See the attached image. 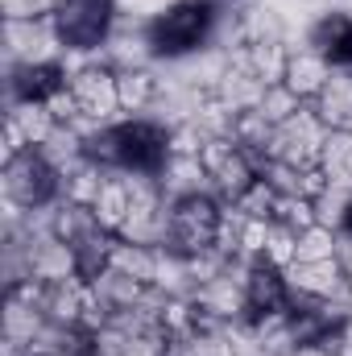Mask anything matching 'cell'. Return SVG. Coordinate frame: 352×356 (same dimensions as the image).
I'll return each instance as SVG.
<instances>
[{
  "instance_id": "18",
  "label": "cell",
  "mask_w": 352,
  "mask_h": 356,
  "mask_svg": "<svg viewBox=\"0 0 352 356\" xmlns=\"http://www.w3.org/2000/svg\"><path fill=\"white\" fill-rule=\"evenodd\" d=\"M249 50V75L262 79L265 88L286 79V63H290V42L286 38H265V42H245Z\"/></svg>"
},
{
  "instance_id": "2",
  "label": "cell",
  "mask_w": 352,
  "mask_h": 356,
  "mask_svg": "<svg viewBox=\"0 0 352 356\" xmlns=\"http://www.w3.org/2000/svg\"><path fill=\"white\" fill-rule=\"evenodd\" d=\"M170 124L158 116H125L112 124V170L116 175H162L170 162Z\"/></svg>"
},
{
  "instance_id": "6",
  "label": "cell",
  "mask_w": 352,
  "mask_h": 356,
  "mask_svg": "<svg viewBox=\"0 0 352 356\" xmlns=\"http://www.w3.org/2000/svg\"><path fill=\"white\" fill-rule=\"evenodd\" d=\"M71 91H75L83 116H91V120H99V124L125 120L120 95H116V67H112L104 54H95L88 67H79V71L71 75Z\"/></svg>"
},
{
  "instance_id": "38",
  "label": "cell",
  "mask_w": 352,
  "mask_h": 356,
  "mask_svg": "<svg viewBox=\"0 0 352 356\" xmlns=\"http://www.w3.org/2000/svg\"><path fill=\"white\" fill-rule=\"evenodd\" d=\"M340 236H349V241H352V203H349V216H344V228H340Z\"/></svg>"
},
{
  "instance_id": "8",
  "label": "cell",
  "mask_w": 352,
  "mask_h": 356,
  "mask_svg": "<svg viewBox=\"0 0 352 356\" xmlns=\"http://www.w3.org/2000/svg\"><path fill=\"white\" fill-rule=\"evenodd\" d=\"M67 83H71V75H67L63 58L58 63H8L4 91H8V104H29V99L46 104L50 95H58Z\"/></svg>"
},
{
  "instance_id": "20",
  "label": "cell",
  "mask_w": 352,
  "mask_h": 356,
  "mask_svg": "<svg viewBox=\"0 0 352 356\" xmlns=\"http://www.w3.org/2000/svg\"><path fill=\"white\" fill-rule=\"evenodd\" d=\"M91 211H95L99 228H108V232H120V228H125V220L133 216V199H129L125 175H108L104 191H99V199L91 203Z\"/></svg>"
},
{
  "instance_id": "33",
  "label": "cell",
  "mask_w": 352,
  "mask_h": 356,
  "mask_svg": "<svg viewBox=\"0 0 352 356\" xmlns=\"http://www.w3.org/2000/svg\"><path fill=\"white\" fill-rule=\"evenodd\" d=\"M328 356H352V319L344 323H336L328 336H323V344H319Z\"/></svg>"
},
{
  "instance_id": "21",
  "label": "cell",
  "mask_w": 352,
  "mask_h": 356,
  "mask_svg": "<svg viewBox=\"0 0 352 356\" xmlns=\"http://www.w3.org/2000/svg\"><path fill=\"white\" fill-rule=\"evenodd\" d=\"M42 327H46V311H38V307L21 302V298H13V294H4V311H0V336H8V340H21V344H33Z\"/></svg>"
},
{
  "instance_id": "10",
  "label": "cell",
  "mask_w": 352,
  "mask_h": 356,
  "mask_svg": "<svg viewBox=\"0 0 352 356\" xmlns=\"http://www.w3.org/2000/svg\"><path fill=\"white\" fill-rule=\"evenodd\" d=\"M245 294H249V319L253 315H278V311H290L294 307V290H290L286 269H278L273 261H265V257L249 261Z\"/></svg>"
},
{
  "instance_id": "35",
  "label": "cell",
  "mask_w": 352,
  "mask_h": 356,
  "mask_svg": "<svg viewBox=\"0 0 352 356\" xmlns=\"http://www.w3.org/2000/svg\"><path fill=\"white\" fill-rule=\"evenodd\" d=\"M0 356H33V353H29V344H21V340H8V336H0Z\"/></svg>"
},
{
  "instance_id": "13",
  "label": "cell",
  "mask_w": 352,
  "mask_h": 356,
  "mask_svg": "<svg viewBox=\"0 0 352 356\" xmlns=\"http://www.w3.org/2000/svg\"><path fill=\"white\" fill-rule=\"evenodd\" d=\"M332 63L319 54V50H311V46H290V63H286V88L294 91L303 104H311V99H319V91L328 88V79H332Z\"/></svg>"
},
{
  "instance_id": "15",
  "label": "cell",
  "mask_w": 352,
  "mask_h": 356,
  "mask_svg": "<svg viewBox=\"0 0 352 356\" xmlns=\"http://www.w3.org/2000/svg\"><path fill=\"white\" fill-rule=\"evenodd\" d=\"M315 116L328 124V129H349L352 133V71L349 67H336L328 88L319 91V99H311Z\"/></svg>"
},
{
  "instance_id": "34",
  "label": "cell",
  "mask_w": 352,
  "mask_h": 356,
  "mask_svg": "<svg viewBox=\"0 0 352 356\" xmlns=\"http://www.w3.org/2000/svg\"><path fill=\"white\" fill-rule=\"evenodd\" d=\"M25 149H33V145H29V137L21 133V124H17L13 116H4V162H13V158H21Z\"/></svg>"
},
{
  "instance_id": "39",
  "label": "cell",
  "mask_w": 352,
  "mask_h": 356,
  "mask_svg": "<svg viewBox=\"0 0 352 356\" xmlns=\"http://www.w3.org/2000/svg\"><path fill=\"white\" fill-rule=\"evenodd\" d=\"M344 319H352V290H349V298H344Z\"/></svg>"
},
{
  "instance_id": "26",
  "label": "cell",
  "mask_w": 352,
  "mask_h": 356,
  "mask_svg": "<svg viewBox=\"0 0 352 356\" xmlns=\"http://www.w3.org/2000/svg\"><path fill=\"white\" fill-rule=\"evenodd\" d=\"M38 149H42V154H46V158H50V162H54L63 175L88 158V154H83V137H79L75 129H67V124H63V129H58V133H54L46 145H38Z\"/></svg>"
},
{
  "instance_id": "1",
  "label": "cell",
  "mask_w": 352,
  "mask_h": 356,
  "mask_svg": "<svg viewBox=\"0 0 352 356\" xmlns=\"http://www.w3.org/2000/svg\"><path fill=\"white\" fill-rule=\"evenodd\" d=\"M224 4L228 0H175L162 13H154L145 21L154 58L158 63H182V58H195L203 50H216Z\"/></svg>"
},
{
  "instance_id": "14",
  "label": "cell",
  "mask_w": 352,
  "mask_h": 356,
  "mask_svg": "<svg viewBox=\"0 0 352 356\" xmlns=\"http://www.w3.org/2000/svg\"><path fill=\"white\" fill-rule=\"evenodd\" d=\"M116 95L125 116H150L162 99V79L154 67H120L116 71Z\"/></svg>"
},
{
  "instance_id": "28",
  "label": "cell",
  "mask_w": 352,
  "mask_h": 356,
  "mask_svg": "<svg viewBox=\"0 0 352 356\" xmlns=\"http://www.w3.org/2000/svg\"><path fill=\"white\" fill-rule=\"evenodd\" d=\"M298 108H303V99L286 88V83H273V88H265L262 104H257V112H262L273 129H278V124H286V120H290Z\"/></svg>"
},
{
  "instance_id": "31",
  "label": "cell",
  "mask_w": 352,
  "mask_h": 356,
  "mask_svg": "<svg viewBox=\"0 0 352 356\" xmlns=\"http://www.w3.org/2000/svg\"><path fill=\"white\" fill-rule=\"evenodd\" d=\"M63 0H0L4 21H38V17H54Z\"/></svg>"
},
{
  "instance_id": "4",
  "label": "cell",
  "mask_w": 352,
  "mask_h": 356,
  "mask_svg": "<svg viewBox=\"0 0 352 356\" xmlns=\"http://www.w3.org/2000/svg\"><path fill=\"white\" fill-rule=\"evenodd\" d=\"M120 21V0H63L54 13V29L67 50L99 54Z\"/></svg>"
},
{
  "instance_id": "32",
  "label": "cell",
  "mask_w": 352,
  "mask_h": 356,
  "mask_svg": "<svg viewBox=\"0 0 352 356\" xmlns=\"http://www.w3.org/2000/svg\"><path fill=\"white\" fill-rule=\"evenodd\" d=\"M237 149H241V145H237L232 137H207V141H203V149H199V162H203V170H207V175H216V170H220Z\"/></svg>"
},
{
  "instance_id": "19",
  "label": "cell",
  "mask_w": 352,
  "mask_h": 356,
  "mask_svg": "<svg viewBox=\"0 0 352 356\" xmlns=\"http://www.w3.org/2000/svg\"><path fill=\"white\" fill-rule=\"evenodd\" d=\"M162 186H166V199H186V195H199V191H211V175L203 170L199 158H170L166 170H162Z\"/></svg>"
},
{
  "instance_id": "16",
  "label": "cell",
  "mask_w": 352,
  "mask_h": 356,
  "mask_svg": "<svg viewBox=\"0 0 352 356\" xmlns=\"http://www.w3.org/2000/svg\"><path fill=\"white\" fill-rule=\"evenodd\" d=\"M99 232V220H95V211L83 207V203H71V199H58L54 207H50V236H58L63 245H71V249H79L88 236Z\"/></svg>"
},
{
  "instance_id": "27",
  "label": "cell",
  "mask_w": 352,
  "mask_h": 356,
  "mask_svg": "<svg viewBox=\"0 0 352 356\" xmlns=\"http://www.w3.org/2000/svg\"><path fill=\"white\" fill-rule=\"evenodd\" d=\"M273 224L290 228V232H307L315 224V203L303 199V195H278L273 203Z\"/></svg>"
},
{
  "instance_id": "25",
  "label": "cell",
  "mask_w": 352,
  "mask_h": 356,
  "mask_svg": "<svg viewBox=\"0 0 352 356\" xmlns=\"http://www.w3.org/2000/svg\"><path fill=\"white\" fill-rule=\"evenodd\" d=\"M340 257V232L323 228V224H311L307 232H298V257L294 261H332Z\"/></svg>"
},
{
  "instance_id": "7",
  "label": "cell",
  "mask_w": 352,
  "mask_h": 356,
  "mask_svg": "<svg viewBox=\"0 0 352 356\" xmlns=\"http://www.w3.org/2000/svg\"><path fill=\"white\" fill-rule=\"evenodd\" d=\"M4 50L8 63H58L67 54L54 17H38V21H4Z\"/></svg>"
},
{
  "instance_id": "30",
  "label": "cell",
  "mask_w": 352,
  "mask_h": 356,
  "mask_svg": "<svg viewBox=\"0 0 352 356\" xmlns=\"http://www.w3.org/2000/svg\"><path fill=\"white\" fill-rule=\"evenodd\" d=\"M294 257H298V232L273 224V228H269V245H265V261H273L278 269H290Z\"/></svg>"
},
{
  "instance_id": "17",
  "label": "cell",
  "mask_w": 352,
  "mask_h": 356,
  "mask_svg": "<svg viewBox=\"0 0 352 356\" xmlns=\"http://www.w3.org/2000/svg\"><path fill=\"white\" fill-rule=\"evenodd\" d=\"M262 178V166L253 162V154H245V149H237L216 175H211V195L220 199V203H237L253 182Z\"/></svg>"
},
{
  "instance_id": "5",
  "label": "cell",
  "mask_w": 352,
  "mask_h": 356,
  "mask_svg": "<svg viewBox=\"0 0 352 356\" xmlns=\"http://www.w3.org/2000/svg\"><path fill=\"white\" fill-rule=\"evenodd\" d=\"M4 199L25 211L54 207L63 199V170L42 149H25L21 158L4 162Z\"/></svg>"
},
{
  "instance_id": "37",
  "label": "cell",
  "mask_w": 352,
  "mask_h": 356,
  "mask_svg": "<svg viewBox=\"0 0 352 356\" xmlns=\"http://www.w3.org/2000/svg\"><path fill=\"white\" fill-rule=\"evenodd\" d=\"M290 356H328V353H323L319 344H303V348H294Z\"/></svg>"
},
{
  "instance_id": "36",
  "label": "cell",
  "mask_w": 352,
  "mask_h": 356,
  "mask_svg": "<svg viewBox=\"0 0 352 356\" xmlns=\"http://www.w3.org/2000/svg\"><path fill=\"white\" fill-rule=\"evenodd\" d=\"M340 266L349 273V286H352V241L349 236H340Z\"/></svg>"
},
{
  "instance_id": "11",
  "label": "cell",
  "mask_w": 352,
  "mask_h": 356,
  "mask_svg": "<svg viewBox=\"0 0 352 356\" xmlns=\"http://www.w3.org/2000/svg\"><path fill=\"white\" fill-rule=\"evenodd\" d=\"M307 46L319 50L332 67H349L352 71V13L349 8H323L307 25Z\"/></svg>"
},
{
  "instance_id": "22",
  "label": "cell",
  "mask_w": 352,
  "mask_h": 356,
  "mask_svg": "<svg viewBox=\"0 0 352 356\" xmlns=\"http://www.w3.org/2000/svg\"><path fill=\"white\" fill-rule=\"evenodd\" d=\"M91 286L104 294V302L112 307V315H116V311L137 307V302L150 294V286H145V282H137V277H129V273H120V269H104Z\"/></svg>"
},
{
  "instance_id": "29",
  "label": "cell",
  "mask_w": 352,
  "mask_h": 356,
  "mask_svg": "<svg viewBox=\"0 0 352 356\" xmlns=\"http://www.w3.org/2000/svg\"><path fill=\"white\" fill-rule=\"evenodd\" d=\"M273 203H278V191H273L265 178H257L232 207H237L241 216H249V220H273Z\"/></svg>"
},
{
  "instance_id": "12",
  "label": "cell",
  "mask_w": 352,
  "mask_h": 356,
  "mask_svg": "<svg viewBox=\"0 0 352 356\" xmlns=\"http://www.w3.org/2000/svg\"><path fill=\"white\" fill-rule=\"evenodd\" d=\"M25 253H29V273L42 277V282H67V277H79V257H75V249L63 245V241L50 236V232H42V236L29 232Z\"/></svg>"
},
{
  "instance_id": "24",
  "label": "cell",
  "mask_w": 352,
  "mask_h": 356,
  "mask_svg": "<svg viewBox=\"0 0 352 356\" xmlns=\"http://www.w3.org/2000/svg\"><path fill=\"white\" fill-rule=\"evenodd\" d=\"M104 182H108V170L83 158L79 166H71V170L63 175V199H71V203H83V207H91V203L99 199Z\"/></svg>"
},
{
  "instance_id": "23",
  "label": "cell",
  "mask_w": 352,
  "mask_h": 356,
  "mask_svg": "<svg viewBox=\"0 0 352 356\" xmlns=\"http://www.w3.org/2000/svg\"><path fill=\"white\" fill-rule=\"evenodd\" d=\"M4 116H13L17 124H21V133L29 137V145L38 149V145H46L63 124L54 120V112L46 108V104H38V99H29V104H8V112Z\"/></svg>"
},
{
  "instance_id": "9",
  "label": "cell",
  "mask_w": 352,
  "mask_h": 356,
  "mask_svg": "<svg viewBox=\"0 0 352 356\" xmlns=\"http://www.w3.org/2000/svg\"><path fill=\"white\" fill-rule=\"evenodd\" d=\"M294 298H319V302H344L349 298V273L340 266V257L332 261H294L286 269Z\"/></svg>"
},
{
  "instance_id": "3",
  "label": "cell",
  "mask_w": 352,
  "mask_h": 356,
  "mask_svg": "<svg viewBox=\"0 0 352 356\" xmlns=\"http://www.w3.org/2000/svg\"><path fill=\"white\" fill-rule=\"evenodd\" d=\"M220 220H224V203H220L211 191H199V195L175 199V203H170L166 249H175V253H182V257H195V253L216 249Z\"/></svg>"
}]
</instances>
